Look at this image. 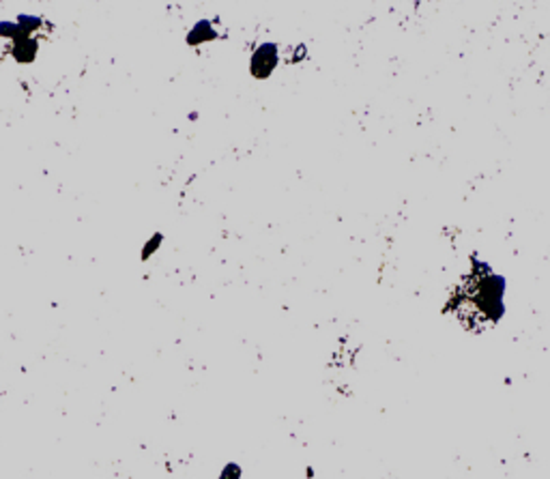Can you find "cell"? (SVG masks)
Here are the masks:
<instances>
[{
    "label": "cell",
    "instance_id": "obj_1",
    "mask_svg": "<svg viewBox=\"0 0 550 479\" xmlns=\"http://www.w3.org/2000/svg\"><path fill=\"white\" fill-rule=\"evenodd\" d=\"M15 58L17 60H22V62H28L34 58V54H37V43H34L30 37H22V39H17L15 43Z\"/></svg>",
    "mask_w": 550,
    "mask_h": 479
}]
</instances>
